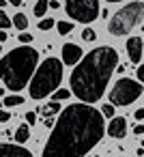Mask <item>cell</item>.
<instances>
[{"label":"cell","instance_id":"obj_1","mask_svg":"<svg viewBox=\"0 0 144 157\" xmlns=\"http://www.w3.org/2000/svg\"><path fill=\"white\" fill-rule=\"evenodd\" d=\"M103 114L86 101L67 105L52 127L43 157H82L103 138Z\"/></svg>","mask_w":144,"mask_h":157},{"label":"cell","instance_id":"obj_2","mask_svg":"<svg viewBox=\"0 0 144 157\" xmlns=\"http://www.w3.org/2000/svg\"><path fill=\"white\" fill-rule=\"evenodd\" d=\"M118 65V54L110 45H101L90 50L86 56L80 58V63L73 65L69 88L71 93L86 103H95L103 97L108 82Z\"/></svg>","mask_w":144,"mask_h":157},{"label":"cell","instance_id":"obj_3","mask_svg":"<svg viewBox=\"0 0 144 157\" xmlns=\"http://www.w3.org/2000/svg\"><path fill=\"white\" fill-rule=\"evenodd\" d=\"M37 65H39V52L28 43H22L20 48L11 50L0 58V80L7 84L9 90H22L30 82Z\"/></svg>","mask_w":144,"mask_h":157},{"label":"cell","instance_id":"obj_4","mask_svg":"<svg viewBox=\"0 0 144 157\" xmlns=\"http://www.w3.org/2000/svg\"><path fill=\"white\" fill-rule=\"evenodd\" d=\"M63 82V60L58 58H45L41 67L35 69L30 78V99H45L50 97Z\"/></svg>","mask_w":144,"mask_h":157},{"label":"cell","instance_id":"obj_5","mask_svg":"<svg viewBox=\"0 0 144 157\" xmlns=\"http://www.w3.org/2000/svg\"><path fill=\"white\" fill-rule=\"evenodd\" d=\"M144 17V5L140 2V0H135V2H129L127 7H123L120 11H116L108 24V33L114 35V37H125L127 33H131L140 20Z\"/></svg>","mask_w":144,"mask_h":157},{"label":"cell","instance_id":"obj_6","mask_svg":"<svg viewBox=\"0 0 144 157\" xmlns=\"http://www.w3.org/2000/svg\"><path fill=\"white\" fill-rule=\"evenodd\" d=\"M142 93H144V88H142V82L140 80L135 82L131 78H120L114 84V88L110 90V101L114 105H129L135 99H140Z\"/></svg>","mask_w":144,"mask_h":157},{"label":"cell","instance_id":"obj_7","mask_svg":"<svg viewBox=\"0 0 144 157\" xmlns=\"http://www.w3.org/2000/svg\"><path fill=\"white\" fill-rule=\"evenodd\" d=\"M65 11L80 24H90L99 17V0H65Z\"/></svg>","mask_w":144,"mask_h":157},{"label":"cell","instance_id":"obj_8","mask_svg":"<svg viewBox=\"0 0 144 157\" xmlns=\"http://www.w3.org/2000/svg\"><path fill=\"white\" fill-rule=\"evenodd\" d=\"M125 50H127V54H129V60H131L133 65H140L142 54H144V43H142V39H140V37H131V39H127Z\"/></svg>","mask_w":144,"mask_h":157},{"label":"cell","instance_id":"obj_9","mask_svg":"<svg viewBox=\"0 0 144 157\" xmlns=\"http://www.w3.org/2000/svg\"><path fill=\"white\" fill-rule=\"evenodd\" d=\"M84 56V52H82V48L80 45H75V43H65L63 45V65H75V63H80V58Z\"/></svg>","mask_w":144,"mask_h":157},{"label":"cell","instance_id":"obj_10","mask_svg":"<svg viewBox=\"0 0 144 157\" xmlns=\"http://www.w3.org/2000/svg\"><path fill=\"white\" fill-rule=\"evenodd\" d=\"M108 133L116 140L125 138L127 136V118L125 116H112L110 118V125H108Z\"/></svg>","mask_w":144,"mask_h":157},{"label":"cell","instance_id":"obj_11","mask_svg":"<svg viewBox=\"0 0 144 157\" xmlns=\"http://www.w3.org/2000/svg\"><path fill=\"white\" fill-rule=\"evenodd\" d=\"M0 157H32L30 151L15 144H0Z\"/></svg>","mask_w":144,"mask_h":157},{"label":"cell","instance_id":"obj_12","mask_svg":"<svg viewBox=\"0 0 144 157\" xmlns=\"http://www.w3.org/2000/svg\"><path fill=\"white\" fill-rule=\"evenodd\" d=\"M58 112H60V105H58V101H54V99H52L50 103L37 108V114H41L43 118H45V116H56Z\"/></svg>","mask_w":144,"mask_h":157},{"label":"cell","instance_id":"obj_13","mask_svg":"<svg viewBox=\"0 0 144 157\" xmlns=\"http://www.w3.org/2000/svg\"><path fill=\"white\" fill-rule=\"evenodd\" d=\"M13 138H15V142L17 144H24L28 138H30V125L28 123H24V125H20L17 129H15V133H13Z\"/></svg>","mask_w":144,"mask_h":157},{"label":"cell","instance_id":"obj_14","mask_svg":"<svg viewBox=\"0 0 144 157\" xmlns=\"http://www.w3.org/2000/svg\"><path fill=\"white\" fill-rule=\"evenodd\" d=\"M13 20V26L17 28V30H26L28 28V17H26V13H17L15 17H11Z\"/></svg>","mask_w":144,"mask_h":157},{"label":"cell","instance_id":"obj_15","mask_svg":"<svg viewBox=\"0 0 144 157\" xmlns=\"http://www.w3.org/2000/svg\"><path fill=\"white\" fill-rule=\"evenodd\" d=\"M47 9H50V0H37V5H35V15H37V17H43Z\"/></svg>","mask_w":144,"mask_h":157},{"label":"cell","instance_id":"obj_16","mask_svg":"<svg viewBox=\"0 0 144 157\" xmlns=\"http://www.w3.org/2000/svg\"><path fill=\"white\" fill-rule=\"evenodd\" d=\"M69 97H71V90L60 88V86H58V88L52 93V99H54V101H65V99H69Z\"/></svg>","mask_w":144,"mask_h":157},{"label":"cell","instance_id":"obj_17","mask_svg":"<svg viewBox=\"0 0 144 157\" xmlns=\"http://www.w3.org/2000/svg\"><path fill=\"white\" fill-rule=\"evenodd\" d=\"M24 103V97H20V95H9V97H5V105L7 108H15V105H22Z\"/></svg>","mask_w":144,"mask_h":157},{"label":"cell","instance_id":"obj_18","mask_svg":"<svg viewBox=\"0 0 144 157\" xmlns=\"http://www.w3.org/2000/svg\"><path fill=\"white\" fill-rule=\"evenodd\" d=\"M11 26H13V20L5 11H0V30H9Z\"/></svg>","mask_w":144,"mask_h":157},{"label":"cell","instance_id":"obj_19","mask_svg":"<svg viewBox=\"0 0 144 157\" xmlns=\"http://www.w3.org/2000/svg\"><path fill=\"white\" fill-rule=\"evenodd\" d=\"M54 26H56L54 17H43V20L39 22V30H52Z\"/></svg>","mask_w":144,"mask_h":157},{"label":"cell","instance_id":"obj_20","mask_svg":"<svg viewBox=\"0 0 144 157\" xmlns=\"http://www.w3.org/2000/svg\"><path fill=\"white\" fill-rule=\"evenodd\" d=\"M73 30V24L71 22H58V33L60 35H69Z\"/></svg>","mask_w":144,"mask_h":157},{"label":"cell","instance_id":"obj_21","mask_svg":"<svg viewBox=\"0 0 144 157\" xmlns=\"http://www.w3.org/2000/svg\"><path fill=\"white\" fill-rule=\"evenodd\" d=\"M82 39L90 43V41H95V39H97V33H95L93 28H84V30H82Z\"/></svg>","mask_w":144,"mask_h":157},{"label":"cell","instance_id":"obj_22","mask_svg":"<svg viewBox=\"0 0 144 157\" xmlns=\"http://www.w3.org/2000/svg\"><path fill=\"white\" fill-rule=\"evenodd\" d=\"M114 108H116V105L110 101V103H105V105L101 108V114H103V116H108V118H112V116H114Z\"/></svg>","mask_w":144,"mask_h":157},{"label":"cell","instance_id":"obj_23","mask_svg":"<svg viewBox=\"0 0 144 157\" xmlns=\"http://www.w3.org/2000/svg\"><path fill=\"white\" fill-rule=\"evenodd\" d=\"M17 39H20V43H30V41H32V35L26 33V30H20V37H17Z\"/></svg>","mask_w":144,"mask_h":157},{"label":"cell","instance_id":"obj_24","mask_svg":"<svg viewBox=\"0 0 144 157\" xmlns=\"http://www.w3.org/2000/svg\"><path fill=\"white\" fill-rule=\"evenodd\" d=\"M9 121H11L9 110H2V108H0V123H9Z\"/></svg>","mask_w":144,"mask_h":157},{"label":"cell","instance_id":"obj_25","mask_svg":"<svg viewBox=\"0 0 144 157\" xmlns=\"http://www.w3.org/2000/svg\"><path fill=\"white\" fill-rule=\"evenodd\" d=\"M135 75H138V80L144 84V65H138V69H135Z\"/></svg>","mask_w":144,"mask_h":157},{"label":"cell","instance_id":"obj_26","mask_svg":"<svg viewBox=\"0 0 144 157\" xmlns=\"http://www.w3.org/2000/svg\"><path fill=\"white\" fill-rule=\"evenodd\" d=\"M26 123H28V125L37 123V112H28V114H26Z\"/></svg>","mask_w":144,"mask_h":157},{"label":"cell","instance_id":"obj_27","mask_svg":"<svg viewBox=\"0 0 144 157\" xmlns=\"http://www.w3.org/2000/svg\"><path fill=\"white\" fill-rule=\"evenodd\" d=\"M54 123H56V121H54V116H45V118H43V125H45L47 129H52V127H54Z\"/></svg>","mask_w":144,"mask_h":157},{"label":"cell","instance_id":"obj_28","mask_svg":"<svg viewBox=\"0 0 144 157\" xmlns=\"http://www.w3.org/2000/svg\"><path fill=\"white\" fill-rule=\"evenodd\" d=\"M133 133H135V136H142V133H144V125H142V123L133 125Z\"/></svg>","mask_w":144,"mask_h":157},{"label":"cell","instance_id":"obj_29","mask_svg":"<svg viewBox=\"0 0 144 157\" xmlns=\"http://www.w3.org/2000/svg\"><path fill=\"white\" fill-rule=\"evenodd\" d=\"M133 116H135V121H144V108H138Z\"/></svg>","mask_w":144,"mask_h":157},{"label":"cell","instance_id":"obj_30","mask_svg":"<svg viewBox=\"0 0 144 157\" xmlns=\"http://www.w3.org/2000/svg\"><path fill=\"white\" fill-rule=\"evenodd\" d=\"M9 39V35H7V30H0V43H5Z\"/></svg>","mask_w":144,"mask_h":157},{"label":"cell","instance_id":"obj_31","mask_svg":"<svg viewBox=\"0 0 144 157\" xmlns=\"http://www.w3.org/2000/svg\"><path fill=\"white\" fill-rule=\"evenodd\" d=\"M9 5H13V7H20V5H22V0H9Z\"/></svg>","mask_w":144,"mask_h":157},{"label":"cell","instance_id":"obj_32","mask_svg":"<svg viewBox=\"0 0 144 157\" xmlns=\"http://www.w3.org/2000/svg\"><path fill=\"white\" fill-rule=\"evenodd\" d=\"M7 2H9V0H0V7H5Z\"/></svg>","mask_w":144,"mask_h":157},{"label":"cell","instance_id":"obj_33","mask_svg":"<svg viewBox=\"0 0 144 157\" xmlns=\"http://www.w3.org/2000/svg\"><path fill=\"white\" fill-rule=\"evenodd\" d=\"M105 2H123V0H105Z\"/></svg>","mask_w":144,"mask_h":157},{"label":"cell","instance_id":"obj_34","mask_svg":"<svg viewBox=\"0 0 144 157\" xmlns=\"http://www.w3.org/2000/svg\"><path fill=\"white\" fill-rule=\"evenodd\" d=\"M2 105H5V101H0V108H2Z\"/></svg>","mask_w":144,"mask_h":157},{"label":"cell","instance_id":"obj_35","mask_svg":"<svg viewBox=\"0 0 144 157\" xmlns=\"http://www.w3.org/2000/svg\"><path fill=\"white\" fill-rule=\"evenodd\" d=\"M0 54H2V45H0Z\"/></svg>","mask_w":144,"mask_h":157},{"label":"cell","instance_id":"obj_36","mask_svg":"<svg viewBox=\"0 0 144 157\" xmlns=\"http://www.w3.org/2000/svg\"><path fill=\"white\" fill-rule=\"evenodd\" d=\"M142 30H144V26H142Z\"/></svg>","mask_w":144,"mask_h":157}]
</instances>
